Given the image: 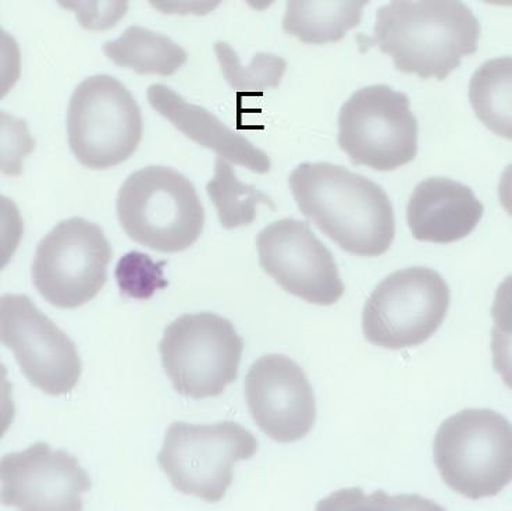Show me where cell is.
<instances>
[{
  "label": "cell",
  "mask_w": 512,
  "mask_h": 511,
  "mask_svg": "<svg viewBox=\"0 0 512 511\" xmlns=\"http://www.w3.org/2000/svg\"><path fill=\"white\" fill-rule=\"evenodd\" d=\"M301 214L357 257H380L396 237L389 195L368 177L333 163H301L288 177Z\"/></svg>",
  "instance_id": "obj_1"
},
{
  "label": "cell",
  "mask_w": 512,
  "mask_h": 511,
  "mask_svg": "<svg viewBox=\"0 0 512 511\" xmlns=\"http://www.w3.org/2000/svg\"><path fill=\"white\" fill-rule=\"evenodd\" d=\"M479 38V20L462 0H390L365 46L378 45L398 72L442 81L478 51Z\"/></svg>",
  "instance_id": "obj_2"
},
{
  "label": "cell",
  "mask_w": 512,
  "mask_h": 511,
  "mask_svg": "<svg viewBox=\"0 0 512 511\" xmlns=\"http://www.w3.org/2000/svg\"><path fill=\"white\" fill-rule=\"evenodd\" d=\"M116 208L127 236L158 253H181L204 230L205 209L194 184L166 166H147L128 176Z\"/></svg>",
  "instance_id": "obj_3"
},
{
  "label": "cell",
  "mask_w": 512,
  "mask_h": 511,
  "mask_svg": "<svg viewBox=\"0 0 512 511\" xmlns=\"http://www.w3.org/2000/svg\"><path fill=\"white\" fill-rule=\"evenodd\" d=\"M433 460L444 484L464 498L499 495L512 482V424L490 408H467L437 429Z\"/></svg>",
  "instance_id": "obj_4"
},
{
  "label": "cell",
  "mask_w": 512,
  "mask_h": 511,
  "mask_svg": "<svg viewBox=\"0 0 512 511\" xmlns=\"http://www.w3.org/2000/svg\"><path fill=\"white\" fill-rule=\"evenodd\" d=\"M256 452L258 440L237 422L192 425L174 421L158 461L176 491L218 503L233 484L234 464L252 459Z\"/></svg>",
  "instance_id": "obj_5"
},
{
  "label": "cell",
  "mask_w": 512,
  "mask_h": 511,
  "mask_svg": "<svg viewBox=\"0 0 512 511\" xmlns=\"http://www.w3.org/2000/svg\"><path fill=\"white\" fill-rule=\"evenodd\" d=\"M244 342L229 319L199 312L167 326L159 351L163 369L180 395L209 399L237 381Z\"/></svg>",
  "instance_id": "obj_6"
},
{
  "label": "cell",
  "mask_w": 512,
  "mask_h": 511,
  "mask_svg": "<svg viewBox=\"0 0 512 511\" xmlns=\"http://www.w3.org/2000/svg\"><path fill=\"white\" fill-rule=\"evenodd\" d=\"M142 130L140 106L115 77L85 78L71 95L69 145L85 168L105 170L126 162L137 151Z\"/></svg>",
  "instance_id": "obj_7"
},
{
  "label": "cell",
  "mask_w": 512,
  "mask_h": 511,
  "mask_svg": "<svg viewBox=\"0 0 512 511\" xmlns=\"http://www.w3.org/2000/svg\"><path fill=\"white\" fill-rule=\"evenodd\" d=\"M450 307V287L439 272L411 266L375 287L362 312L365 339L389 350L411 349L435 335Z\"/></svg>",
  "instance_id": "obj_8"
},
{
  "label": "cell",
  "mask_w": 512,
  "mask_h": 511,
  "mask_svg": "<svg viewBox=\"0 0 512 511\" xmlns=\"http://www.w3.org/2000/svg\"><path fill=\"white\" fill-rule=\"evenodd\" d=\"M418 120L410 98L389 85H369L355 91L341 106L340 148L352 165L391 172L418 154Z\"/></svg>",
  "instance_id": "obj_9"
},
{
  "label": "cell",
  "mask_w": 512,
  "mask_h": 511,
  "mask_svg": "<svg viewBox=\"0 0 512 511\" xmlns=\"http://www.w3.org/2000/svg\"><path fill=\"white\" fill-rule=\"evenodd\" d=\"M112 257L101 227L83 218L62 220L39 241L32 282L53 307L74 310L101 292Z\"/></svg>",
  "instance_id": "obj_10"
},
{
  "label": "cell",
  "mask_w": 512,
  "mask_h": 511,
  "mask_svg": "<svg viewBox=\"0 0 512 511\" xmlns=\"http://www.w3.org/2000/svg\"><path fill=\"white\" fill-rule=\"evenodd\" d=\"M0 337L13 351L21 372L45 395L62 396L76 388L83 363L76 344L24 294L0 298Z\"/></svg>",
  "instance_id": "obj_11"
},
{
  "label": "cell",
  "mask_w": 512,
  "mask_h": 511,
  "mask_svg": "<svg viewBox=\"0 0 512 511\" xmlns=\"http://www.w3.org/2000/svg\"><path fill=\"white\" fill-rule=\"evenodd\" d=\"M259 264L287 293L316 305H333L346 286L333 254L304 220L270 223L256 237Z\"/></svg>",
  "instance_id": "obj_12"
},
{
  "label": "cell",
  "mask_w": 512,
  "mask_h": 511,
  "mask_svg": "<svg viewBox=\"0 0 512 511\" xmlns=\"http://www.w3.org/2000/svg\"><path fill=\"white\" fill-rule=\"evenodd\" d=\"M2 502L24 511L83 510L90 475L73 454L38 442L3 456L0 463Z\"/></svg>",
  "instance_id": "obj_13"
},
{
  "label": "cell",
  "mask_w": 512,
  "mask_h": 511,
  "mask_svg": "<svg viewBox=\"0 0 512 511\" xmlns=\"http://www.w3.org/2000/svg\"><path fill=\"white\" fill-rule=\"evenodd\" d=\"M245 399L252 420L277 443L298 442L314 428V389L304 369L283 354H266L251 365Z\"/></svg>",
  "instance_id": "obj_14"
},
{
  "label": "cell",
  "mask_w": 512,
  "mask_h": 511,
  "mask_svg": "<svg viewBox=\"0 0 512 511\" xmlns=\"http://www.w3.org/2000/svg\"><path fill=\"white\" fill-rule=\"evenodd\" d=\"M483 212L482 202L465 184L429 177L412 191L407 220L415 240L451 244L474 232Z\"/></svg>",
  "instance_id": "obj_15"
},
{
  "label": "cell",
  "mask_w": 512,
  "mask_h": 511,
  "mask_svg": "<svg viewBox=\"0 0 512 511\" xmlns=\"http://www.w3.org/2000/svg\"><path fill=\"white\" fill-rule=\"evenodd\" d=\"M147 95L149 105L194 143L258 175H265L272 168L266 152L231 130L209 110L187 102L172 88L154 84Z\"/></svg>",
  "instance_id": "obj_16"
},
{
  "label": "cell",
  "mask_w": 512,
  "mask_h": 511,
  "mask_svg": "<svg viewBox=\"0 0 512 511\" xmlns=\"http://www.w3.org/2000/svg\"><path fill=\"white\" fill-rule=\"evenodd\" d=\"M371 0H287L284 33L308 45L339 42L358 27Z\"/></svg>",
  "instance_id": "obj_17"
},
{
  "label": "cell",
  "mask_w": 512,
  "mask_h": 511,
  "mask_svg": "<svg viewBox=\"0 0 512 511\" xmlns=\"http://www.w3.org/2000/svg\"><path fill=\"white\" fill-rule=\"evenodd\" d=\"M103 53L116 66L162 77L173 76L188 59L172 39L141 26L128 27L115 41L106 42Z\"/></svg>",
  "instance_id": "obj_18"
},
{
  "label": "cell",
  "mask_w": 512,
  "mask_h": 511,
  "mask_svg": "<svg viewBox=\"0 0 512 511\" xmlns=\"http://www.w3.org/2000/svg\"><path fill=\"white\" fill-rule=\"evenodd\" d=\"M469 102L486 129L512 141V56L487 60L476 70Z\"/></svg>",
  "instance_id": "obj_19"
},
{
  "label": "cell",
  "mask_w": 512,
  "mask_h": 511,
  "mask_svg": "<svg viewBox=\"0 0 512 511\" xmlns=\"http://www.w3.org/2000/svg\"><path fill=\"white\" fill-rule=\"evenodd\" d=\"M206 193L218 211L220 225L227 230L254 223L258 205L276 209L269 195L251 184L240 182L230 162L220 156L216 159L215 175L206 184Z\"/></svg>",
  "instance_id": "obj_20"
},
{
  "label": "cell",
  "mask_w": 512,
  "mask_h": 511,
  "mask_svg": "<svg viewBox=\"0 0 512 511\" xmlns=\"http://www.w3.org/2000/svg\"><path fill=\"white\" fill-rule=\"evenodd\" d=\"M215 53L224 80L234 91L244 94H262L268 88H277L286 74V59L272 53H256L247 67L227 42H216Z\"/></svg>",
  "instance_id": "obj_21"
},
{
  "label": "cell",
  "mask_w": 512,
  "mask_h": 511,
  "mask_svg": "<svg viewBox=\"0 0 512 511\" xmlns=\"http://www.w3.org/2000/svg\"><path fill=\"white\" fill-rule=\"evenodd\" d=\"M166 261L155 262L149 255L131 251L117 262L115 276L124 296L148 300L160 289L169 286L163 276Z\"/></svg>",
  "instance_id": "obj_22"
},
{
  "label": "cell",
  "mask_w": 512,
  "mask_h": 511,
  "mask_svg": "<svg viewBox=\"0 0 512 511\" xmlns=\"http://www.w3.org/2000/svg\"><path fill=\"white\" fill-rule=\"evenodd\" d=\"M64 10L76 14L84 30L102 33L116 27L128 12L130 0H56Z\"/></svg>",
  "instance_id": "obj_23"
},
{
  "label": "cell",
  "mask_w": 512,
  "mask_h": 511,
  "mask_svg": "<svg viewBox=\"0 0 512 511\" xmlns=\"http://www.w3.org/2000/svg\"><path fill=\"white\" fill-rule=\"evenodd\" d=\"M224 0H148L149 5L170 16H206L215 12Z\"/></svg>",
  "instance_id": "obj_24"
},
{
  "label": "cell",
  "mask_w": 512,
  "mask_h": 511,
  "mask_svg": "<svg viewBox=\"0 0 512 511\" xmlns=\"http://www.w3.org/2000/svg\"><path fill=\"white\" fill-rule=\"evenodd\" d=\"M493 367L503 379L504 385L512 390V335L492 329Z\"/></svg>",
  "instance_id": "obj_25"
},
{
  "label": "cell",
  "mask_w": 512,
  "mask_h": 511,
  "mask_svg": "<svg viewBox=\"0 0 512 511\" xmlns=\"http://www.w3.org/2000/svg\"><path fill=\"white\" fill-rule=\"evenodd\" d=\"M494 326L501 332L512 335V275L497 287L492 307Z\"/></svg>",
  "instance_id": "obj_26"
},
{
  "label": "cell",
  "mask_w": 512,
  "mask_h": 511,
  "mask_svg": "<svg viewBox=\"0 0 512 511\" xmlns=\"http://www.w3.org/2000/svg\"><path fill=\"white\" fill-rule=\"evenodd\" d=\"M499 198L501 207L512 218V163L508 165L501 175L499 184Z\"/></svg>",
  "instance_id": "obj_27"
},
{
  "label": "cell",
  "mask_w": 512,
  "mask_h": 511,
  "mask_svg": "<svg viewBox=\"0 0 512 511\" xmlns=\"http://www.w3.org/2000/svg\"><path fill=\"white\" fill-rule=\"evenodd\" d=\"M275 2L276 0H245V3H247L251 9L256 10V12H263V10L269 9Z\"/></svg>",
  "instance_id": "obj_28"
},
{
  "label": "cell",
  "mask_w": 512,
  "mask_h": 511,
  "mask_svg": "<svg viewBox=\"0 0 512 511\" xmlns=\"http://www.w3.org/2000/svg\"><path fill=\"white\" fill-rule=\"evenodd\" d=\"M487 5L512 7V0H482Z\"/></svg>",
  "instance_id": "obj_29"
}]
</instances>
